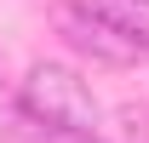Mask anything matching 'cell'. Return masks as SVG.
I'll return each mask as SVG.
<instances>
[{
  "mask_svg": "<svg viewBox=\"0 0 149 143\" xmlns=\"http://www.w3.org/2000/svg\"><path fill=\"white\" fill-rule=\"evenodd\" d=\"M17 109L40 126L97 132V97L69 63H29V74L17 80Z\"/></svg>",
  "mask_w": 149,
  "mask_h": 143,
  "instance_id": "obj_1",
  "label": "cell"
},
{
  "mask_svg": "<svg viewBox=\"0 0 149 143\" xmlns=\"http://www.w3.org/2000/svg\"><path fill=\"white\" fill-rule=\"evenodd\" d=\"M52 29L63 35L69 52H80L86 63H97V69H132V63L149 57L120 23H109L103 12H92L86 0H63V6H52Z\"/></svg>",
  "mask_w": 149,
  "mask_h": 143,
  "instance_id": "obj_2",
  "label": "cell"
},
{
  "mask_svg": "<svg viewBox=\"0 0 149 143\" xmlns=\"http://www.w3.org/2000/svg\"><path fill=\"white\" fill-rule=\"evenodd\" d=\"M86 6H92V12H103L109 23H120V29H126V35L149 52V0H86Z\"/></svg>",
  "mask_w": 149,
  "mask_h": 143,
  "instance_id": "obj_3",
  "label": "cell"
},
{
  "mask_svg": "<svg viewBox=\"0 0 149 143\" xmlns=\"http://www.w3.org/2000/svg\"><path fill=\"white\" fill-rule=\"evenodd\" d=\"M29 120V115H23ZM29 143H109L103 132H74V126H40V120H29Z\"/></svg>",
  "mask_w": 149,
  "mask_h": 143,
  "instance_id": "obj_4",
  "label": "cell"
},
{
  "mask_svg": "<svg viewBox=\"0 0 149 143\" xmlns=\"http://www.w3.org/2000/svg\"><path fill=\"white\" fill-rule=\"evenodd\" d=\"M6 86H12V80H6V57H0V92H6Z\"/></svg>",
  "mask_w": 149,
  "mask_h": 143,
  "instance_id": "obj_5",
  "label": "cell"
}]
</instances>
